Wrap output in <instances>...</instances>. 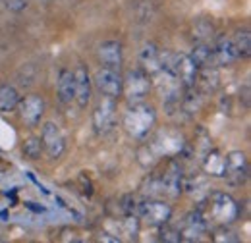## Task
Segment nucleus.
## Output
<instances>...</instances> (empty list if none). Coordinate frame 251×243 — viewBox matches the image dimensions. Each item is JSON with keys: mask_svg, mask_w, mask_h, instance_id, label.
I'll use <instances>...</instances> for the list:
<instances>
[{"mask_svg": "<svg viewBox=\"0 0 251 243\" xmlns=\"http://www.w3.org/2000/svg\"><path fill=\"white\" fill-rule=\"evenodd\" d=\"M213 50H215V64L219 68L230 66V64H234V62L240 58L238 56V50H236V47L232 43V39H228L226 35H219L217 37V43H215Z\"/></svg>", "mask_w": 251, "mask_h": 243, "instance_id": "2eb2a0df", "label": "nucleus"}, {"mask_svg": "<svg viewBox=\"0 0 251 243\" xmlns=\"http://www.w3.org/2000/svg\"><path fill=\"white\" fill-rule=\"evenodd\" d=\"M220 85V73L217 66H205L197 70V77H195V87L203 95H211L219 89Z\"/></svg>", "mask_w": 251, "mask_h": 243, "instance_id": "f3484780", "label": "nucleus"}, {"mask_svg": "<svg viewBox=\"0 0 251 243\" xmlns=\"http://www.w3.org/2000/svg\"><path fill=\"white\" fill-rule=\"evenodd\" d=\"M137 216L149 224V226H162L166 222H170L172 218V207L162 201V199H155V197H149L145 201H141L137 205Z\"/></svg>", "mask_w": 251, "mask_h": 243, "instance_id": "423d86ee", "label": "nucleus"}, {"mask_svg": "<svg viewBox=\"0 0 251 243\" xmlns=\"http://www.w3.org/2000/svg\"><path fill=\"white\" fill-rule=\"evenodd\" d=\"M199 209L203 211L207 220H213L215 224H228V226L240 214V207L234 201V197L228 193H222V191H211L201 201Z\"/></svg>", "mask_w": 251, "mask_h": 243, "instance_id": "f03ea898", "label": "nucleus"}, {"mask_svg": "<svg viewBox=\"0 0 251 243\" xmlns=\"http://www.w3.org/2000/svg\"><path fill=\"white\" fill-rule=\"evenodd\" d=\"M95 85L100 91V95L116 98L122 97V73L120 70H112V68H99L95 73Z\"/></svg>", "mask_w": 251, "mask_h": 243, "instance_id": "9b49d317", "label": "nucleus"}, {"mask_svg": "<svg viewBox=\"0 0 251 243\" xmlns=\"http://www.w3.org/2000/svg\"><path fill=\"white\" fill-rule=\"evenodd\" d=\"M207 230H209V220L205 218V214L199 207L191 211L184 218L182 228H178L182 242H201L203 236H207Z\"/></svg>", "mask_w": 251, "mask_h": 243, "instance_id": "1a4fd4ad", "label": "nucleus"}, {"mask_svg": "<svg viewBox=\"0 0 251 243\" xmlns=\"http://www.w3.org/2000/svg\"><path fill=\"white\" fill-rule=\"evenodd\" d=\"M0 2H2V0H0Z\"/></svg>", "mask_w": 251, "mask_h": 243, "instance_id": "4c0bfd02", "label": "nucleus"}, {"mask_svg": "<svg viewBox=\"0 0 251 243\" xmlns=\"http://www.w3.org/2000/svg\"><path fill=\"white\" fill-rule=\"evenodd\" d=\"M137 160H139V164H141L143 168H153L158 162V156H157V152L151 149V145L145 143V145H141V147L137 149Z\"/></svg>", "mask_w": 251, "mask_h": 243, "instance_id": "cd10ccee", "label": "nucleus"}, {"mask_svg": "<svg viewBox=\"0 0 251 243\" xmlns=\"http://www.w3.org/2000/svg\"><path fill=\"white\" fill-rule=\"evenodd\" d=\"M197 66L189 58V54L178 52V62H176V77L182 83V87H193L195 85V77H197Z\"/></svg>", "mask_w": 251, "mask_h": 243, "instance_id": "a211bd4d", "label": "nucleus"}, {"mask_svg": "<svg viewBox=\"0 0 251 243\" xmlns=\"http://www.w3.org/2000/svg\"><path fill=\"white\" fill-rule=\"evenodd\" d=\"M189 145H191V149L195 152V156L201 160V156H203L205 152L213 149V139H211L209 131H207L203 125H197V129H195V139H193V143H189Z\"/></svg>", "mask_w": 251, "mask_h": 243, "instance_id": "5701e85b", "label": "nucleus"}, {"mask_svg": "<svg viewBox=\"0 0 251 243\" xmlns=\"http://www.w3.org/2000/svg\"><path fill=\"white\" fill-rule=\"evenodd\" d=\"M6 8L12 12H22L27 8V0H6Z\"/></svg>", "mask_w": 251, "mask_h": 243, "instance_id": "72a5a7b5", "label": "nucleus"}, {"mask_svg": "<svg viewBox=\"0 0 251 243\" xmlns=\"http://www.w3.org/2000/svg\"><path fill=\"white\" fill-rule=\"evenodd\" d=\"M0 218H2V220H6V218H8V213H6V211H2V213H0Z\"/></svg>", "mask_w": 251, "mask_h": 243, "instance_id": "e433bc0d", "label": "nucleus"}, {"mask_svg": "<svg viewBox=\"0 0 251 243\" xmlns=\"http://www.w3.org/2000/svg\"><path fill=\"white\" fill-rule=\"evenodd\" d=\"M116 125V98L100 97L93 110V127L99 135H106Z\"/></svg>", "mask_w": 251, "mask_h": 243, "instance_id": "0eeeda50", "label": "nucleus"}, {"mask_svg": "<svg viewBox=\"0 0 251 243\" xmlns=\"http://www.w3.org/2000/svg\"><path fill=\"white\" fill-rule=\"evenodd\" d=\"M160 228V242H166V243H180V232H178V228H170L168 226V222L166 224H162V226H158Z\"/></svg>", "mask_w": 251, "mask_h": 243, "instance_id": "2f4dec72", "label": "nucleus"}, {"mask_svg": "<svg viewBox=\"0 0 251 243\" xmlns=\"http://www.w3.org/2000/svg\"><path fill=\"white\" fill-rule=\"evenodd\" d=\"M97 56H99L100 66L112 68V70H120L122 60H124V56H122V43L120 41H104V43H100Z\"/></svg>", "mask_w": 251, "mask_h": 243, "instance_id": "4468645a", "label": "nucleus"}, {"mask_svg": "<svg viewBox=\"0 0 251 243\" xmlns=\"http://www.w3.org/2000/svg\"><path fill=\"white\" fill-rule=\"evenodd\" d=\"M56 91H58L60 102H64V104H68V102L74 100V95H75V77H74V72L72 70H62L58 73Z\"/></svg>", "mask_w": 251, "mask_h": 243, "instance_id": "412c9836", "label": "nucleus"}, {"mask_svg": "<svg viewBox=\"0 0 251 243\" xmlns=\"http://www.w3.org/2000/svg\"><path fill=\"white\" fill-rule=\"evenodd\" d=\"M74 77H75V95H74V100L77 102L79 108H85L89 102H91V91H93V81H91V75L87 72V68L81 64L75 68L74 72Z\"/></svg>", "mask_w": 251, "mask_h": 243, "instance_id": "ddd939ff", "label": "nucleus"}, {"mask_svg": "<svg viewBox=\"0 0 251 243\" xmlns=\"http://www.w3.org/2000/svg\"><path fill=\"white\" fill-rule=\"evenodd\" d=\"M24 152L27 158L31 160H37L43 152V143H41V137H27L24 141Z\"/></svg>", "mask_w": 251, "mask_h": 243, "instance_id": "c756f323", "label": "nucleus"}, {"mask_svg": "<svg viewBox=\"0 0 251 243\" xmlns=\"http://www.w3.org/2000/svg\"><path fill=\"white\" fill-rule=\"evenodd\" d=\"M186 139L184 135L176 129V127H162L158 129L157 133L153 135V139L149 141L151 149L157 152L158 158H172V156H178L180 152L184 151L186 147Z\"/></svg>", "mask_w": 251, "mask_h": 243, "instance_id": "20e7f679", "label": "nucleus"}, {"mask_svg": "<svg viewBox=\"0 0 251 243\" xmlns=\"http://www.w3.org/2000/svg\"><path fill=\"white\" fill-rule=\"evenodd\" d=\"M201 168L209 178H224V168H226V156L219 149H211L201 156Z\"/></svg>", "mask_w": 251, "mask_h": 243, "instance_id": "dca6fc26", "label": "nucleus"}, {"mask_svg": "<svg viewBox=\"0 0 251 243\" xmlns=\"http://www.w3.org/2000/svg\"><path fill=\"white\" fill-rule=\"evenodd\" d=\"M16 108L20 110V118L24 120L25 125L37 127L41 123V118H43L47 106H45V100L41 95H27V97L20 98Z\"/></svg>", "mask_w": 251, "mask_h": 243, "instance_id": "f8f14e48", "label": "nucleus"}, {"mask_svg": "<svg viewBox=\"0 0 251 243\" xmlns=\"http://www.w3.org/2000/svg\"><path fill=\"white\" fill-rule=\"evenodd\" d=\"M238 100H240V104H242L244 110H250V83H246V85L240 89Z\"/></svg>", "mask_w": 251, "mask_h": 243, "instance_id": "473e14b6", "label": "nucleus"}, {"mask_svg": "<svg viewBox=\"0 0 251 243\" xmlns=\"http://www.w3.org/2000/svg\"><path fill=\"white\" fill-rule=\"evenodd\" d=\"M158 187L160 195L168 199H178L184 191V162L172 156L162 174H158Z\"/></svg>", "mask_w": 251, "mask_h": 243, "instance_id": "39448f33", "label": "nucleus"}, {"mask_svg": "<svg viewBox=\"0 0 251 243\" xmlns=\"http://www.w3.org/2000/svg\"><path fill=\"white\" fill-rule=\"evenodd\" d=\"M236 50H238V56L240 58H250L251 56V33L250 29H240L236 33V37L232 39Z\"/></svg>", "mask_w": 251, "mask_h": 243, "instance_id": "bb28decb", "label": "nucleus"}, {"mask_svg": "<svg viewBox=\"0 0 251 243\" xmlns=\"http://www.w3.org/2000/svg\"><path fill=\"white\" fill-rule=\"evenodd\" d=\"M137 199L133 197V195H124L120 201H118V211L122 216H131V214H135L137 216Z\"/></svg>", "mask_w": 251, "mask_h": 243, "instance_id": "7c9ffc66", "label": "nucleus"}, {"mask_svg": "<svg viewBox=\"0 0 251 243\" xmlns=\"http://www.w3.org/2000/svg\"><path fill=\"white\" fill-rule=\"evenodd\" d=\"M151 85V77L141 68H135L122 77V95L126 97L127 104H141L147 100Z\"/></svg>", "mask_w": 251, "mask_h": 243, "instance_id": "7ed1b4c3", "label": "nucleus"}, {"mask_svg": "<svg viewBox=\"0 0 251 243\" xmlns=\"http://www.w3.org/2000/svg\"><path fill=\"white\" fill-rule=\"evenodd\" d=\"M211 240L217 243H234L238 242V236H236V232L234 230H230L228 228V224H219V228H215L213 232H211Z\"/></svg>", "mask_w": 251, "mask_h": 243, "instance_id": "c85d7f7f", "label": "nucleus"}, {"mask_svg": "<svg viewBox=\"0 0 251 243\" xmlns=\"http://www.w3.org/2000/svg\"><path fill=\"white\" fill-rule=\"evenodd\" d=\"M79 183H81L83 195H85V197H91V195H93V185H91V182H89L85 176H79Z\"/></svg>", "mask_w": 251, "mask_h": 243, "instance_id": "f704fd0d", "label": "nucleus"}, {"mask_svg": "<svg viewBox=\"0 0 251 243\" xmlns=\"http://www.w3.org/2000/svg\"><path fill=\"white\" fill-rule=\"evenodd\" d=\"M41 143H43V151L49 154V158L56 160L60 158L66 151V137H64L62 129L58 127V123L54 122H47L41 129Z\"/></svg>", "mask_w": 251, "mask_h": 243, "instance_id": "9d476101", "label": "nucleus"}, {"mask_svg": "<svg viewBox=\"0 0 251 243\" xmlns=\"http://www.w3.org/2000/svg\"><path fill=\"white\" fill-rule=\"evenodd\" d=\"M139 228H141L139 216H135V214L124 216V220H120V224H118V230H120V232H118V238H120V236H126V240L135 242L137 236H139ZM120 242H122V238H120Z\"/></svg>", "mask_w": 251, "mask_h": 243, "instance_id": "b1692460", "label": "nucleus"}, {"mask_svg": "<svg viewBox=\"0 0 251 243\" xmlns=\"http://www.w3.org/2000/svg\"><path fill=\"white\" fill-rule=\"evenodd\" d=\"M20 102V95L18 89L12 85H0V112H10L18 106Z\"/></svg>", "mask_w": 251, "mask_h": 243, "instance_id": "a878e982", "label": "nucleus"}, {"mask_svg": "<svg viewBox=\"0 0 251 243\" xmlns=\"http://www.w3.org/2000/svg\"><path fill=\"white\" fill-rule=\"evenodd\" d=\"M191 39L195 43H209L215 39V27L209 20H197L191 25Z\"/></svg>", "mask_w": 251, "mask_h": 243, "instance_id": "393cba45", "label": "nucleus"}, {"mask_svg": "<svg viewBox=\"0 0 251 243\" xmlns=\"http://www.w3.org/2000/svg\"><path fill=\"white\" fill-rule=\"evenodd\" d=\"M122 125H124L126 133L133 139H147L151 135V131L157 125V112L153 106L141 102V104H129L127 110L124 112L122 118Z\"/></svg>", "mask_w": 251, "mask_h": 243, "instance_id": "f257e3e1", "label": "nucleus"}, {"mask_svg": "<svg viewBox=\"0 0 251 243\" xmlns=\"http://www.w3.org/2000/svg\"><path fill=\"white\" fill-rule=\"evenodd\" d=\"M139 64H141V70L149 77L160 70V49H158L155 43L143 45V49L139 52Z\"/></svg>", "mask_w": 251, "mask_h": 243, "instance_id": "aec40b11", "label": "nucleus"}, {"mask_svg": "<svg viewBox=\"0 0 251 243\" xmlns=\"http://www.w3.org/2000/svg\"><path fill=\"white\" fill-rule=\"evenodd\" d=\"M224 176L230 185L240 187L248 182L250 178V162L246 152L232 151L226 154V168H224Z\"/></svg>", "mask_w": 251, "mask_h": 243, "instance_id": "6e6552de", "label": "nucleus"}, {"mask_svg": "<svg viewBox=\"0 0 251 243\" xmlns=\"http://www.w3.org/2000/svg\"><path fill=\"white\" fill-rule=\"evenodd\" d=\"M25 207L31 209V211H35V213H45V207H37L35 203H25Z\"/></svg>", "mask_w": 251, "mask_h": 243, "instance_id": "c9c22d12", "label": "nucleus"}, {"mask_svg": "<svg viewBox=\"0 0 251 243\" xmlns=\"http://www.w3.org/2000/svg\"><path fill=\"white\" fill-rule=\"evenodd\" d=\"M189 58L197 68H205V66H217L215 64V50L209 43H195V47L189 52ZM219 68V66H217Z\"/></svg>", "mask_w": 251, "mask_h": 243, "instance_id": "4be33fe9", "label": "nucleus"}, {"mask_svg": "<svg viewBox=\"0 0 251 243\" xmlns=\"http://www.w3.org/2000/svg\"><path fill=\"white\" fill-rule=\"evenodd\" d=\"M209 176L201 174V172H189L184 174V189L188 191L191 197H199L205 199L211 191H209Z\"/></svg>", "mask_w": 251, "mask_h": 243, "instance_id": "6ab92c4d", "label": "nucleus"}]
</instances>
